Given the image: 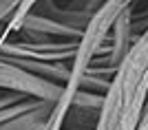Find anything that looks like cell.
Segmentation results:
<instances>
[{"mask_svg":"<svg viewBox=\"0 0 148 130\" xmlns=\"http://www.w3.org/2000/svg\"><path fill=\"white\" fill-rule=\"evenodd\" d=\"M148 101V27L117 66L104 93L95 130H137Z\"/></svg>","mask_w":148,"mask_h":130,"instance_id":"cell-1","label":"cell"},{"mask_svg":"<svg viewBox=\"0 0 148 130\" xmlns=\"http://www.w3.org/2000/svg\"><path fill=\"white\" fill-rule=\"evenodd\" d=\"M108 40V27L104 22H91L88 29L84 31V37L80 40V46H77V55L71 62V80L64 86V95L60 97L56 106H53V112L49 117V124L44 130H64V124H66L69 110L73 108L75 95L80 91V80L82 75L88 71V66L93 64V60L99 55L102 46Z\"/></svg>","mask_w":148,"mask_h":130,"instance_id":"cell-2","label":"cell"},{"mask_svg":"<svg viewBox=\"0 0 148 130\" xmlns=\"http://www.w3.org/2000/svg\"><path fill=\"white\" fill-rule=\"evenodd\" d=\"M0 88L29 99L49 101V104H58L60 97L64 95V86L47 82L38 75H31L29 71L7 62L5 57H0Z\"/></svg>","mask_w":148,"mask_h":130,"instance_id":"cell-3","label":"cell"},{"mask_svg":"<svg viewBox=\"0 0 148 130\" xmlns=\"http://www.w3.org/2000/svg\"><path fill=\"white\" fill-rule=\"evenodd\" d=\"M80 42H40V40H7L0 44V57H18L33 62H73Z\"/></svg>","mask_w":148,"mask_h":130,"instance_id":"cell-4","label":"cell"},{"mask_svg":"<svg viewBox=\"0 0 148 130\" xmlns=\"http://www.w3.org/2000/svg\"><path fill=\"white\" fill-rule=\"evenodd\" d=\"M53 106L56 104H42L40 108L27 112L22 117L13 119V121H7V124L0 126V130H44L49 124V117L53 112Z\"/></svg>","mask_w":148,"mask_h":130,"instance_id":"cell-5","label":"cell"},{"mask_svg":"<svg viewBox=\"0 0 148 130\" xmlns=\"http://www.w3.org/2000/svg\"><path fill=\"white\" fill-rule=\"evenodd\" d=\"M18 0H0V27L13 16V11L18 9Z\"/></svg>","mask_w":148,"mask_h":130,"instance_id":"cell-6","label":"cell"},{"mask_svg":"<svg viewBox=\"0 0 148 130\" xmlns=\"http://www.w3.org/2000/svg\"><path fill=\"white\" fill-rule=\"evenodd\" d=\"M22 95H16V93H7V95H0V110H5V108H9V106L18 104V101H22Z\"/></svg>","mask_w":148,"mask_h":130,"instance_id":"cell-7","label":"cell"},{"mask_svg":"<svg viewBox=\"0 0 148 130\" xmlns=\"http://www.w3.org/2000/svg\"><path fill=\"white\" fill-rule=\"evenodd\" d=\"M137 130H148V101H146V108H144V117H142V124Z\"/></svg>","mask_w":148,"mask_h":130,"instance_id":"cell-8","label":"cell"}]
</instances>
